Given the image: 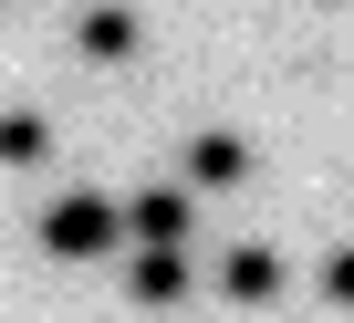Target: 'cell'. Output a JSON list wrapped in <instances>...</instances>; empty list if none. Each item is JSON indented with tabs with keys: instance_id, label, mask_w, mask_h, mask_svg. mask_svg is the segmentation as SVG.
I'll return each mask as SVG.
<instances>
[{
	"instance_id": "7a4b0ae2",
	"label": "cell",
	"mask_w": 354,
	"mask_h": 323,
	"mask_svg": "<svg viewBox=\"0 0 354 323\" xmlns=\"http://www.w3.org/2000/svg\"><path fill=\"white\" fill-rule=\"evenodd\" d=\"M125 240H136V250H188V188H177V178L146 188V199L125 209Z\"/></svg>"
},
{
	"instance_id": "6da1fadb",
	"label": "cell",
	"mask_w": 354,
	"mask_h": 323,
	"mask_svg": "<svg viewBox=\"0 0 354 323\" xmlns=\"http://www.w3.org/2000/svg\"><path fill=\"white\" fill-rule=\"evenodd\" d=\"M42 250L53 261H104V250H125V209L104 188H73V199L42 209Z\"/></svg>"
},
{
	"instance_id": "277c9868",
	"label": "cell",
	"mask_w": 354,
	"mask_h": 323,
	"mask_svg": "<svg viewBox=\"0 0 354 323\" xmlns=\"http://www.w3.org/2000/svg\"><path fill=\"white\" fill-rule=\"evenodd\" d=\"M219 292H230V302H281V292H292V261L250 240V250H230V261H219Z\"/></svg>"
},
{
	"instance_id": "3957f363",
	"label": "cell",
	"mask_w": 354,
	"mask_h": 323,
	"mask_svg": "<svg viewBox=\"0 0 354 323\" xmlns=\"http://www.w3.org/2000/svg\"><path fill=\"white\" fill-rule=\"evenodd\" d=\"M177 167H188V188H240V178H250V146H240L230 125H198Z\"/></svg>"
},
{
	"instance_id": "52a82bcc",
	"label": "cell",
	"mask_w": 354,
	"mask_h": 323,
	"mask_svg": "<svg viewBox=\"0 0 354 323\" xmlns=\"http://www.w3.org/2000/svg\"><path fill=\"white\" fill-rule=\"evenodd\" d=\"M42 156H53V125L32 104H0V167H42Z\"/></svg>"
},
{
	"instance_id": "8992f818",
	"label": "cell",
	"mask_w": 354,
	"mask_h": 323,
	"mask_svg": "<svg viewBox=\"0 0 354 323\" xmlns=\"http://www.w3.org/2000/svg\"><path fill=\"white\" fill-rule=\"evenodd\" d=\"M73 42H84V53H94V63H125V53H136V42H146V21H136V11H125V0H94V11H84V21H73Z\"/></svg>"
},
{
	"instance_id": "5b68a950",
	"label": "cell",
	"mask_w": 354,
	"mask_h": 323,
	"mask_svg": "<svg viewBox=\"0 0 354 323\" xmlns=\"http://www.w3.org/2000/svg\"><path fill=\"white\" fill-rule=\"evenodd\" d=\"M125 292H136L146 313L188 302V250H136V261H125Z\"/></svg>"
}]
</instances>
